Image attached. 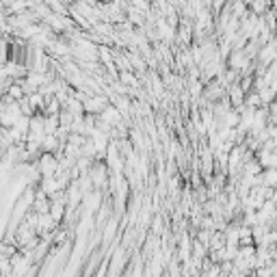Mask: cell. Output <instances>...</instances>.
Returning a JSON list of instances; mask_svg holds the SVG:
<instances>
[{
    "label": "cell",
    "mask_w": 277,
    "mask_h": 277,
    "mask_svg": "<svg viewBox=\"0 0 277 277\" xmlns=\"http://www.w3.org/2000/svg\"><path fill=\"white\" fill-rule=\"evenodd\" d=\"M262 184L269 188H277V169H264L262 171Z\"/></svg>",
    "instance_id": "cell-1"
},
{
    "label": "cell",
    "mask_w": 277,
    "mask_h": 277,
    "mask_svg": "<svg viewBox=\"0 0 277 277\" xmlns=\"http://www.w3.org/2000/svg\"><path fill=\"white\" fill-rule=\"evenodd\" d=\"M269 139L275 143V148H277V124H271L269 126Z\"/></svg>",
    "instance_id": "cell-2"
}]
</instances>
